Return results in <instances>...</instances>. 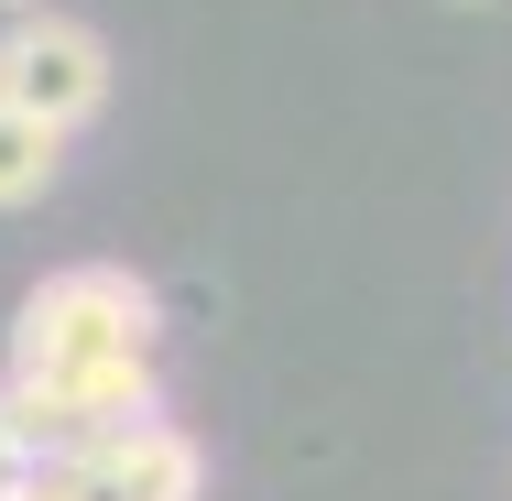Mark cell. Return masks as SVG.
<instances>
[{"mask_svg":"<svg viewBox=\"0 0 512 501\" xmlns=\"http://www.w3.org/2000/svg\"><path fill=\"white\" fill-rule=\"evenodd\" d=\"M153 338H164L153 284H131L120 262H66V273H44V284L22 295V316H11V382L44 393L77 436H109V425L164 414Z\"/></svg>","mask_w":512,"mask_h":501,"instance_id":"cell-1","label":"cell"},{"mask_svg":"<svg viewBox=\"0 0 512 501\" xmlns=\"http://www.w3.org/2000/svg\"><path fill=\"white\" fill-rule=\"evenodd\" d=\"M0 109H22L33 131L66 142L77 120L109 109V44L88 22H66V11H22L0 33Z\"/></svg>","mask_w":512,"mask_h":501,"instance_id":"cell-2","label":"cell"},{"mask_svg":"<svg viewBox=\"0 0 512 501\" xmlns=\"http://www.w3.org/2000/svg\"><path fill=\"white\" fill-rule=\"evenodd\" d=\"M77 501H197L207 491V458L175 414H142V425H109L88 436L77 458H55Z\"/></svg>","mask_w":512,"mask_h":501,"instance_id":"cell-3","label":"cell"},{"mask_svg":"<svg viewBox=\"0 0 512 501\" xmlns=\"http://www.w3.org/2000/svg\"><path fill=\"white\" fill-rule=\"evenodd\" d=\"M55 175H66V142H55V131H33L22 109H0V207H33Z\"/></svg>","mask_w":512,"mask_h":501,"instance_id":"cell-4","label":"cell"},{"mask_svg":"<svg viewBox=\"0 0 512 501\" xmlns=\"http://www.w3.org/2000/svg\"><path fill=\"white\" fill-rule=\"evenodd\" d=\"M0 501H77V491H66V469H22Z\"/></svg>","mask_w":512,"mask_h":501,"instance_id":"cell-5","label":"cell"},{"mask_svg":"<svg viewBox=\"0 0 512 501\" xmlns=\"http://www.w3.org/2000/svg\"><path fill=\"white\" fill-rule=\"evenodd\" d=\"M0 11H11V22H22V11H55V0H0Z\"/></svg>","mask_w":512,"mask_h":501,"instance_id":"cell-6","label":"cell"},{"mask_svg":"<svg viewBox=\"0 0 512 501\" xmlns=\"http://www.w3.org/2000/svg\"><path fill=\"white\" fill-rule=\"evenodd\" d=\"M458 11H491V0H458Z\"/></svg>","mask_w":512,"mask_h":501,"instance_id":"cell-7","label":"cell"}]
</instances>
